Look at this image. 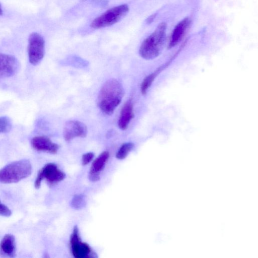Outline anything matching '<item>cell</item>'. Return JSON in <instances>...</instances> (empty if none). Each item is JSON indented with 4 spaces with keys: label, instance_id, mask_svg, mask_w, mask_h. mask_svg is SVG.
<instances>
[{
    "label": "cell",
    "instance_id": "6da1fadb",
    "mask_svg": "<svg viewBox=\"0 0 258 258\" xmlns=\"http://www.w3.org/2000/svg\"><path fill=\"white\" fill-rule=\"evenodd\" d=\"M123 96V89L121 83L115 79L106 81L99 93L98 104L104 113L112 114L120 103Z\"/></svg>",
    "mask_w": 258,
    "mask_h": 258
},
{
    "label": "cell",
    "instance_id": "7a4b0ae2",
    "mask_svg": "<svg viewBox=\"0 0 258 258\" xmlns=\"http://www.w3.org/2000/svg\"><path fill=\"white\" fill-rule=\"evenodd\" d=\"M166 28V23H160L154 32L143 41L139 49L142 58L153 59L160 54L165 41Z\"/></svg>",
    "mask_w": 258,
    "mask_h": 258
},
{
    "label": "cell",
    "instance_id": "3957f363",
    "mask_svg": "<svg viewBox=\"0 0 258 258\" xmlns=\"http://www.w3.org/2000/svg\"><path fill=\"white\" fill-rule=\"evenodd\" d=\"M32 172V166L26 159L13 162L0 170V182L12 183L28 177Z\"/></svg>",
    "mask_w": 258,
    "mask_h": 258
},
{
    "label": "cell",
    "instance_id": "277c9868",
    "mask_svg": "<svg viewBox=\"0 0 258 258\" xmlns=\"http://www.w3.org/2000/svg\"><path fill=\"white\" fill-rule=\"evenodd\" d=\"M129 10L130 8L126 4L112 8L94 19L90 26L94 29L110 26L123 19L128 13Z\"/></svg>",
    "mask_w": 258,
    "mask_h": 258
},
{
    "label": "cell",
    "instance_id": "5b68a950",
    "mask_svg": "<svg viewBox=\"0 0 258 258\" xmlns=\"http://www.w3.org/2000/svg\"><path fill=\"white\" fill-rule=\"evenodd\" d=\"M65 176V173L55 164L48 163L39 171L34 182L35 187L38 189L44 179L46 180L49 185H52L62 180Z\"/></svg>",
    "mask_w": 258,
    "mask_h": 258
},
{
    "label": "cell",
    "instance_id": "8992f818",
    "mask_svg": "<svg viewBox=\"0 0 258 258\" xmlns=\"http://www.w3.org/2000/svg\"><path fill=\"white\" fill-rule=\"evenodd\" d=\"M70 246L72 253L76 258L96 257L97 255L90 246L82 242L78 227L75 226L70 237Z\"/></svg>",
    "mask_w": 258,
    "mask_h": 258
},
{
    "label": "cell",
    "instance_id": "52a82bcc",
    "mask_svg": "<svg viewBox=\"0 0 258 258\" xmlns=\"http://www.w3.org/2000/svg\"><path fill=\"white\" fill-rule=\"evenodd\" d=\"M28 54L29 62L34 66L38 64L43 58L45 41L41 35L34 32L29 37Z\"/></svg>",
    "mask_w": 258,
    "mask_h": 258
},
{
    "label": "cell",
    "instance_id": "ba28073f",
    "mask_svg": "<svg viewBox=\"0 0 258 258\" xmlns=\"http://www.w3.org/2000/svg\"><path fill=\"white\" fill-rule=\"evenodd\" d=\"M19 68V62L14 56L0 53V79L13 76Z\"/></svg>",
    "mask_w": 258,
    "mask_h": 258
},
{
    "label": "cell",
    "instance_id": "9c48e42d",
    "mask_svg": "<svg viewBox=\"0 0 258 258\" xmlns=\"http://www.w3.org/2000/svg\"><path fill=\"white\" fill-rule=\"evenodd\" d=\"M87 129L82 122L71 120L66 123L63 128V137L66 141H70L75 138H84L86 136Z\"/></svg>",
    "mask_w": 258,
    "mask_h": 258
},
{
    "label": "cell",
    "instance_id": "30bf717a",
    "mask_svg": "<svg viewBox=\"0 0 258 258\" xmlns=\"http://www.w3.org/2000/svg\"><path fill=\"white\" fill-rule=\"evenodd\" d=\"M32 147L37 151L55 154L58 150V145L52 142L48 137L44 136H36L31 141Z\"/></svg>",
    "mask_w": 258,
    "mask_h": 258
},
{
    "label": "cell",
    "instance_id": "8fae6325",
    "mask_svg": "<svg viewBox=\"0 0 258 258\" xmlns=\"http://www.w3.org/2000/svg\"><path fill=\"white\" fill-rule=\"evenodd\" d=\"M190 20L188 18H185L175 26L171 35L168 48L174 47L180 42L184 37L189 25Z\"/></svg>",
    "mask_w": 258,
    "mask_h": 258
},
{
    "label": "cell",
    "instance_id": "7c38bea8",
    "mask_svg": "<svg viewBox=\"0 0 258 258\" xmlns=\"http://www.w3.org/2000/svg\"><path fill=\"white\" fill-rule=\"evenodd\" d=\"M134 117L133 104L131 100H128L121 109L118 121L119 127L122 130L126 129Z\"/></svg>",
    "mask_w": 258,
    "mask_h": 258
},
{
    "label": "cell",
    "instance_id": "4fadbf2b",
    "mask_svg": "<svg viewBox=\"0 0 258 258\" xmlns=\"http://www.w3.org/2000/svg\"><path fill=\"white\" fill-rule=\"evenodd\" d=\"M16 242L14 236L10 234L5 235L0 242V251L4 255L13 257L16 254Z\"/></svg>",
    "mask_w": 258,
    "mask_h": 258
},
{
    "label": "cell",
    "instance_id": "5bb4252c",
    "mask_svg": "<svg viewBox=\"0 0 258 258\" xmlns=\"http://www.w3.org/2000/svg\"><path fill=\"white\" fill-rule=\"evenodd\" d=\"M109 156V154L107 151L101 153L93 162L89 172L100 174V172L104 168Z\"/></svg>",
    "mask_w": 258,
    "mask_h": 258
},
{
    "label": "cell",
    "instance_id": "9a60e30c",
    "mask_svg": "<svg viewBox=\"0 0 258 258\" xmlns=\"http://www.w3.org/2000/svg\"><path fill=\"white\" fill-rule=\"evenodd\" d=\"M134 146V144L131 142L122 144L116 154V158L118 159H124L133 149Z\"/></svg>",
    "mask_w": 258,
    "mask_h": 258
},
{
    "label": "cell",
    "instance_id": "2e32d148",
    "mask_svg": "<svg viewBox=\"0 0 258 258\" xmlns=\"http://www.w3.org/2000/svg\"><path fill=\"white\" fill-rule=\"evenodd\" d=\"M12 127V121L9 117L7 116L0 117V133H7L11 131Z\"/></svg>",
    "mask_w": 258,
    "mask_h": 258
},
{
    "label": "cell",
    "instance_id": "e0dca14e",
    "mask_svg": "<svg viewBox=\"0 0 258 258\" xmlns=\"http://www.w3.org/2000/svg\"><path fill=\"white\" fill-rule=\"evenodd\" d=\"M157 72L158 71H156L148 76L142 82L141 86V91L143 94H145L146 93L148 88L154 81V78L157 74Z\"/></svg>",
    "mask_w": 258,
    "mask_h": 258
},
{
    "label": "cell",
    "instance_id": "ac0fdd59",
    "mask_svg": "<svg viewBox=\"0 0 258 258\" xmlns=\"http://www.w3.org/2000/svg\"><path fill=\"white\" fill-rule=\"evenodd\" d=\"M73 207L76 209H81L86 205L85 199L82 195H75L71 202Z\"/></svg>",
    "mask_w": 258,
    "mask_h": 258
},
{
    "label": "cell",
    "instance_id": "d6986e66",
    "mask_svg": "<svg viewBox=\"0 0 258 258\" xmlns=\"http://www.w3.org/2000/svg\"><path fill=\"white\" fill-rule=\"evenodd\" d=\"M83 2L91 4L99 7H105L108 4V0H81Z\"/></svg>",
    "mask_w": 258,
    "mask_h": 258
},
{
    "label": "cell",
    "instance_id": "ffe728a7",
    "mask_svg": "<svg viewBox=\"0 0 258 258\" xmlns=\"http://www.w3.org/2000/svg\"><path fill=\"white\" fill-rule=\"evenodd\" d=\"M94 154L92 152H88L82 156V163L83 165L89 164L93 159Z\"/></svg>",
    "mask_w": 258,
    "mask_h": 258
},
{
    "label": "cell",
    "instance_id": "44dd1931",
    "mask_svg": "<svg viewBox=\"0 0 258 258\" xmlns=\"http://www.w3.org/2000/svg\"><path fill=\"white\" fill-rule=\"evenodd\" d=\"M11 214L12 212L10 209L6 205L2 204L0 201V215L5 217H9Z\"/></svg>",
    "mask_w": 258,
    "mask_h": 258
},
{
    "label": "cell",
    "instance_id": "7402d4cb",
    "mask_svg": "<svg viewBox=\"0 0 258 258\" xmlns=\"http://www.w3.org/2000/svg\"><path fill=\"white\" fill-rule=\"evenodd\" d=\"M155 17L156 14H153L151 16H149L146 20L147 23L148 24L151 23L154 21Z\"/></svg>",
    "mask_w": 258,
    "mask_h": 258
},
{
    "label": "cell",
    "instance_id": "603a6c76",
    "mask_svg": "<svg viewBox=\"0 0 258 258\" xmlns=\"http://www.w3.org/2000/svg\"><path fill=\"white\" fill-rule=\"evenodd\" d=\"M3 14V10L2 8V7L0 5V15H2Z\"/></svg>",
    "mask_w": 258,
    "mask_h": 258
}]
</instances>
